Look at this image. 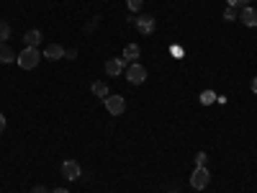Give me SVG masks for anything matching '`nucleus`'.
<instances>
[{
    "instance_id": "nucleus-14",
    "label": "nucleus",
    "mask_w": 257,
    "mask_h": 193,
    "mask_svg": "<svg viewBox=\"0 0 257 193\" xmlns=\"http://www.w3.org/2000/svg\"><path fill=\"white\" fill-rule=\"evenodd\" d=\"M8 36H11V26L6 24L3 18H0V44H3V41H8Z\"/></svg>"
},
{
    "instance_id": "nucleus-12",
    "label": "nucleus",
    "mask_w": 257,
    "mask_h": 193,
    "mask_svg": "<svg viewBox=\"0 0 257 193\" xmlns=\"http://www.w3.org/2000/svg\"><path fill=\"white\" fill-rule=\"evenodd\" d=\"M139 59V47L137 44H126L123 47V62H137Z\"/></svg>"
},
{
    "instance_id": "nucleus-25",
    "label": "nucleus",
    "mask_w": 257,
    "mask_h": 193,
    "mask_svg": "<svg viewBox=\"0 0 257 193\" xmlns=\"http://www.w3.org/2000/svg\"><path fill=\"white\" fill-rule=\"evenodd\" d=\"M170 193H178V190H170Z\"/></svg>"
},
{
    "instance_id": "nucleus-2",
    "label": "nucleus",
    "mask_w": 257,
    "mask_h": 193,
    "mask_svg": "<svg viewBox=\"0 0 257 193\" xmlns=\"http://www.w3.org/2000/svg\"><path fill=\"white\" fill-rule=\"evenodd\" d=\"M103 106H105V111H108L111 116H121L123 109H126V103L121 95H108V98H103Z\"/></svg>"
},
{
    "instance_id": "nucleus-20",
    "label": "nucleus",
    "mask_w": 257,
    "mask_h": 193,
    "mask_svg": "<svg viewBox=\"0 0 257 193\" xmlns=\"http://www.w3.org/2000/svg\"><path fill=\"white\" fill-rule=\"evenodd\" d=\"M64 57H67V59H75V57H77V52H75V49H67V52H64Z\"/></svg>"
},
{
    "instance_id": "nucleus-24",
    "label": "nucleus",
    "mask_w": 257,
    "mask_h": 193,
    "mask_svg": "<svg viewBox=\"0 0 257 193\" xmlns=\"http://www.w3.org/2000/svg\"><path fill=\"white\" fill-rule=\"evenodd\" d=\"M52 193H67V188H54Z\"/></svg>"
},
{
    "instance_id": "nucleus-3",
    "label": "nucleus",
    "mask_w": 257,
    "mask_h": 193,
    "mask_svg": "<svg viewBox=\"0 0 257 193\" xmlns=\"http://www.w3.org/2000/svg\"><path fill=\"white\" fill-rule=\"evenodd\" d=\"M208 180H211V173L206 167H196L193 170V175H190V185L196 188V190H203L206 185H208Z\"/></svg>"
},
{
    "instance_id": "nucleus-17",
    "label": "nucleus",
    "mask_w": 257,
    "mask_h": 193,
    "mask_svg": "<svg viewBox=\"0 0 257 193\" xmlns=\"http://www.w3.org/2000/svg\"><path fill=\"white\" fill-rule=\"evenodd\" d=\"M224 18H226V21H237V18H239L237 8H226V11H224Z\"/></svg>"
},
{
    "instance_id": "nucleus-16",
    "label": "nucleus",
    "mask_w": 257,
    "mask_h": 193,
    "mask_svg": "<svg viewBox=\"0 0 257 193\" xmlns=\"http://www.w3.org/2000/svg\"><path fill=\"white\" fill-rule=\"evenodd\" d=\"M126 6H128V11H132V13H139L142 6H144V0H126Z\"/></svg>"
},
{
    "instance_id": "nucleus-5",
    "label": "nucleus",
    "mask_w": 257,
    "mask_h": 193,
    "mask_svg": "<svg viewBox=\"0 0 257 193\" xmlns=\"http://www.w3.org/2000/svg\"><path fill=\"white\" fill-rule=\"evenodd\" d=\"M80 175H82V170H80L77 160H64L62 162V178L64 180H77Z\"/></svg>"
},
{
    "instance_id": "nucleus-9",
    "label": "nucleus",
    "mask_w": 257,
    "mask_h": 193,
    "mask_svg": "<svg viewBox=\"0 0 257 193\" xmlns=\"http://www.w3.org/2000/svg\"><path fill=\"white\" fill-rule=\"evenodd\" d=\"M105 72H108L111 77L121 75L123 72V59H108V62H105Z\"/></svg>"
},
{
    "instance_id": "nucleus-13",
    "label": "nucleus",
    "mask_w": 257,
    "mask_h": 193,
    "mask_svg": "<svg viewBox=\"0 0 257 193\" xmlns=\"http://www.w3.org/2000/svg\"><path fill=\"white\" fill-rule=\"evenodd\" d=\"M93 93L98 95V98H108V85H105V82H93Z\"/></svg>"
},
{
    "instance_id": "nucleus-19",
    "label": "nucleus",
    "mask_w": 257,
    "mask_h": 193,
    "mask_svg": "<svg viewBox=\"0 0 257 193\" xmlns=\"http://www.w3.org/2000/svg\"><path fill=\"white\" fill-rule=\"evenodd\" d=\"M206 160H208L206 152H198V155H196V167H206Z\"/></svg>"
},
{
    "instance_id": "nucleus-18",
    "label": "nucleus",
    "mask_w": 257,
    "mask_h": 193,
    "mask_svg": "<svg viewBox=\"0 0 257 193\" xmlns=\"http://www.w3.org/2000/svg\"><path fill=\"white\" fill-rule=\"evenodd\" d=\"M229 3V8H244V6H249V0H226Z\"/></svg>"
},
{
    "instance_id": "nucleus-21",
    "label": "nucleus",
    "mask_w": 257,
    "mask_h": 193,
    "mask_svg": "<svg viewBox=\"0 0 257 193\" xmlns=\"http://www.w3.org/2000/svg\"><path fill=\"white\" fill-rule=\"evenodd\" d=\"M3 132H6V116L0 114V134H3Z\"/></svg>"
},
{
    "instance_id": "nucleus-8",
    "label": "nucleus",
    "mask_w": 257,
    "mask_h": 193,
    "mask_svg": "<svg viewBox=\"0 0 257 193\" xmlns=\"http://www.w3.org/2000/svg\"><path fill=\"white\" fill-rule=\"evenodd\" d=\"M24 44H26V47H39V44H41V31H39V29L26 31V34H24Z\"/></svg>"
},
{
    "instance_id": "nucleus-11",
    "label": "nucleus",
    "mask_w": 257,
    "mask_h": 193,
    "mask_svg": "<svg viewBox=\"0 0 257 193\" xmlns=\"http://www.w3.org/2000/svg\"><path fill=\"white\" fill-rule=\"evenodd\" d=\"M16 57H18V54H16V52L6 44V41H3V44H0V62H6V64H8V62H16Z\"/></svg>"
},
{
    "instance_id": "nucleus-22",
    "label": "nucleus",
    "mask_w": 257,
    "mask_h": 193,
    "mask_svg": "<svg viewBox=\"0 0 257 193\" xmlns=\"http://www.w3.org/2000/svg\"><path fill=\"white\" fill-rule=\"evenodd\" d=\"M31 193H47V188L44 185H34V190Z\"/></svg>"
},
{
    "instance_id": "nucleus-23",
    "label": "nucleus",
    "mask_w": 257,
    "mask_h": 193,
    "mask_svg": "<svg viewBox=\"0 0 257 193\" xmlns=\"http://www.w3.org/2000/svg\"><path fill=\"white\" fill-rule=\"evenodd\" d=\"M249 88H252V93H257V77H252V82H249Z\"/></svg>"
},
{
    "instance_id": "nucleus-15",
    "label": "nucleus",
    "mask_w": 257,
    "mask_h": 193,
    "mask_svg": "<svg viewBox=\"0 0 257 193\" xmlns=\"http://www.w3.org/2000/svg\"><path fill=\"white\" fill-rule=\"evenodd\" d=\"M213 101H216V95H213V90H203V93H201V103H203V106H211Z\"/></svg>"
},
{
    "instance_id": "nucleus-1",
    "label": "nucleus",
    "mask_w": 257,
    "mask_h": 193,
    "mask_svg": "<svg viewBox=\"0 0 257 193\" xmlns=\"http://www.w3.org/2000/svg\"><path fill=\"white\" fill-rule=\"evenodd\" d=\"M41 57H44V54H41L36 47H26L24 52H21L18 57H16V62L21 64V67H24V70H34L36 67V64L41 62Z\"/></svg>"
},
{
    "instance_id": "nucleus-6",
    "label": "nucleus",
    "mask_w": 257,
    "mask_h": 193,
    "mask_svg": "<svg viewBox=\"0 0 257 193\" xmlns=\"http://www.w3.org/2000/svg\"><path fill=\"white\" fill-rule=\"evenodd\" d=\"M134 24H137L139 34H144V36H149V34L157 29V24H155V18H152V16H137V18H134Z\"/></svg>"
},
{
    "instance_id": "nucleus-10",
    "label": "nucleus",
    "mask_w": 257,
    "mask_h": 193,
    "mask_svg": "<svg viewBox=\"0 0 257 193\" xmlns=\"http://www.w3.org/2000/svg\"><path fill=\"white\" fill-rule=\"evenodd\" d=\"M41 54H44L47 59H52V62H57V59H62L64 57V49L59 47V44H49L44 52H41Z\"/></svg>"
},
{
    "instance_id": "nucleus-4",
    "label": "nucleus",
    "mask_w": 257,
    "mask_h": 193,
    "mask_svg": "<svg viewBox=\"0 0 257 193\" xmlns=\"http://www.w3.org/2000/svg\"><path fill=\"white\" fill-rule=\"evenodd\" d=\"M126 77H128V82H132V85H142L147 80V70L142 67V64L132 62V64H128V70H126Z\"/></svg>"
},
{
    "instance_id": "nucleus-7",
    "label": "nucleus",
    "mask_w": 257,
    "mask_h": 193,
    "mask_svg": "<svg viewBox=\"0 0 257 193\" xmlns=\"http://www.w3.org/2000/svg\"><path fill=\"white\" fill-rule=\"evenodd\" d=\"M239 21H242L244 26L254 29V26H257V11H254V8H249V6H244V8H242V13H239Z\"/></svg>"
}]
</instances>
